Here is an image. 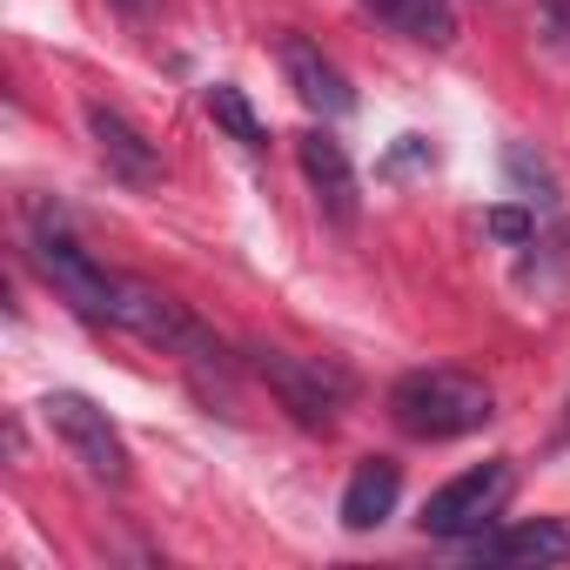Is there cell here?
<instances>
[{
	"label": "cell",
	"mask_w": 570,
	"mask_h": 570,
	"mask_svg": "<svg viewBox=\"0 0 570 570\" xmlns=\"http://www.w3.org/2000/svg\"><path fill=\"white\" fill-rule=\"evenodd\" d=\"M390 416L403 436H423V443H450V436H470L497 416V396L463 376V370H410L396 390H390Z\"/></svg>",
	"instance_id": "6da1fadb"
},
{
	"label": "cell",
	"mask_w": 570,
	"mask_h": 570,
	"mask_svg": "<svg viewBox=\"0 0 570 570\" xmlns=\"http://www.w3.org/2000/svg\"><path fill=\"white\" fill-rule=\"evenodd\" d=\"M248 370L275 390V403L289 410L303 430H330L336 410L350 403V376L323 356H289V350H248Z\"/></svg>",
	"instance_id": "7a4b0ae2"
},
{
	"label": "cell",
	"mask_w": 570,
	"mask_h": 570,
	"mask_svg": "<svg viewBox=\"0 0 570 570\" xmlns=\"http://www.w3.org/2000/svg\"><path fill=\"white\" fill-rule=\"evenodd\" d=\"M35 262H41V275L55 282V289H61L88 323H115V275H108L55 215L35 222Z\"/></svg>",
	"instance_id": "3957f363"
},
{
	"label": "cell",
	"mask_w": 570,
	"mask_h": 570,
	"mask_svg": "<svg viewBox=\"0 0 570 570\" xmlns=\"http://www.w3.org/2000/svg\"><path fill=\"white\" fill-rule=\"evenodd\" d=\"M41 416H48V430L68 443V456H75L95 483H128V443L115 436L108 410H95V403L75 396V390H55V396H41Z\"/></svg>",
	"instance_id": "277c9868"
},
{
	"label": "cell",
	"mask_w": 570,
	"mask_h": 570,
	"mask_svg": "<svg viewBox=\"0 0 570 570\" xmlns=\"http://www.w3.org/2000/svg\"><path fill=\"white\" fill-rule=\"evenodd\" d=\"M510 483H517L510 456H490V463H476V470L450 476V483L423 503V530H430V537H483V523L503 510Z\"/></svg>",
	"instance_id": "5b68a950"
},
{
	"label": "cell",
	"mask_w": 570,
	"mask_h": 570,
	"mask_svg": "<svg viewBox=\"0 0 570 570\" xmlns=\"http://www.w3.org/2000/svg\"><path fill=\"white\" fill-rule=\"evenodd\" d=\"M296 161H303V175H309V188H316L323 215H330V222H343V228H356L363 195H356V168H350L343 141H336L330 128H309V135L296 141Z\"/></svg>",
	"instance_id": "8992f818"
},
{
	"label": "cell",
	"mask_w": 570,
	"mask_h": 570,
	"mask_svg": "<svg viewBox=\"0 0 570 570\" xmlns=\"http://www.w3.org/2000/svg\"><path fill=\"white\" fill-rule=\"evenodd\" d=\"M282 75H289V88H296V101L303 108H316V115H350L356 108V95H350V81H343V68L316 48V41H303V35H282Z\"/></svg>",
	"instance_id": "52a82bcc"
},
{
	"label": "cell",
	"mask_w": 570,
	"mask_h": 570,
	"mask_svg": "<svg viewBox=\"0 0 570 570\" xmlns=\"http://www.w3.org/2000/svg\"><path fill=\"white\" fill-rule=\"evenodd\" d=\"M88 135H95V148H101V161L121 175V181H135V188H148V181H161V148L121 115V108H108V101H88Z\"/></svg>",
	"instance_id": "ba28073f"
},
{
	"label": "cell",
	"mask_w": 570,
	"mask_h": 570,
	"mask_svg": "<svg viewBox=\"0 0 570 570\" xmlns=\"http://www.w3.org/2000/svg\"><path fill=\"white\" fill-rule=\"evenodd\" d=\"M396 497H403V470L390 456H363L356 476H350V490H343V523L350 530H376L396 510Z\"/></svg>",
	"instance_id": "9c48e42d"
},
{
	"label": "cell",
	"mask_w": 570,
	"mask_h": 570,
	"mask_svg": "<svg viewBox=\"0 0 570 570\" xmlns=\"http://www.w3.org/2000/svg\"><path fill=\"white\" fill-rule=\"evenodd\" d=\"M490 563H570V530L563 523H517L497 537H476Z\"/></svg>",
	"instance_id": "30bf717a"
},
{
	"label": "cell",
	"mask_w": 570,
	"mask_h": 570,
	"mask_svg": "<svg viewBox=\"0 0 570 570\" xmlns=\"http://www.w3.org/2000/svg\"><path fill=\"white\" fill-rule=\"evenodd\" d=\"M363 8L376 21H390L396 35L423 41V48H450L456 41V14H450V0H363Z\"/></svg>",
	"instance_id": "8fae6325"
},
{
	"label": "cell",
	"mask_w": 570,
	"mask_h": 570,
	"mask_svg": "<svg viewBox=\"0 0 570 570\" xmlns=\"http://www.w3.org/2000/svg\"><path fill=\"white\" fill-rule=\"evenodd\" d=\"M202 108H208V121H215L228 141H242V148H262V115L248 108V95H242V88L215 81V88L202 95Z\"/></svg>",
	"instance_id": "7c38bea8"
},
{
	"label": "cell",
	"mask_w": 570,
	"mask_h": 570,
	"mask_svg": "<svg viewBox=\"0 0 570 570\" xmlns=\"http://www.w3.org/2000/svg\"><path fill=\"white\" fill-rule=\"evenodd\" d=\"M483 235L523 248V242H537V215L530 208H483Z\"/></svg>",
	"instance_id": "4fadbf2b"
},
{
	"label": "cell",
	"mask_w": 570,
	"mask_h": 570,
	"mask_svg": "<svg viewBox=\"0 0 570 570\" xmlns=\"http://www.w3.org/2000/svg\"><path fill=\"white\" fill-rule=\"evenodd\" d=\"M503 161H510V175H517L523 188H537V202H557V175H550V161H543V155H530V148L517 141Z\"/></svg>",
	"instance_id": "5bb4252c"
},
{
	"label": "cell",
	"mask_w": 570,
	"mask_h": 570,
	"mask_svg": "<svg viewBox=\"0 0 570 570\" xmlns=\"http://www.w3.org/2000/svg\"><path fill=\"white\" fill-rule=\"evenodd\" d=\"M115 8H121V14H135V21H141V14H155V8H161V0H115Z\"/></svg>",
	"instance_id": "9a60e30c"
}]
</instances>
